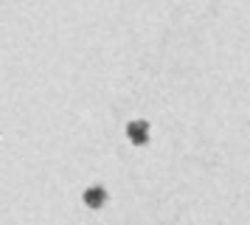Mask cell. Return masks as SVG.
<instances>
[{"mask_svg":"<svg viewBox=\"0 0 250 225\" xmlns=\"http://www.w3.org/2000/svg\"><path fill=\"white\" fill-rule=\"evenodd\" d=\"M126 135H129V141L132 144H146V138H149V124L146 121H129L126 124Z\"/></svg>","mask_w":250,"mask_h":225,"instance_id":"obj_1","label":"cell"},{"mask_svg":"<svg viewBox=\"0 0 250 225\" xmlns=\"http://www.w3.org/2000/svg\"><path fill=\"white\" fill-rule=\"evenodd\" d=\"M104 200H107V191H104V186H90V189H84V202H87L90 208H99Z\"/></svg>","mask_w":250,"mask_h":225,"instance_id":"obj_2","label":"cell"}]
</instances>
